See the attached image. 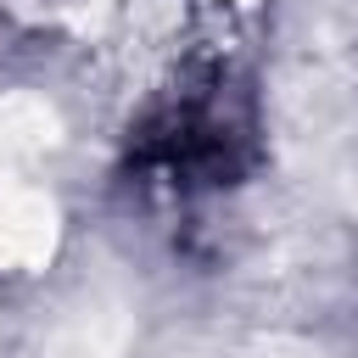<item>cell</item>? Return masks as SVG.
Here are the masks:
<instances>
[{
  "label": "cell",
  "instance_id": "cell-1",
  "mask_svg": "<svg viewBox=\"0 0 358 358\" xmlns=\"http://www.w3.org/2000/svg\"><path fill=\"white\" fill-rule=\"evenodd\" d=\"M257 162L252 90L229 62H185L134 117L123 168L168 190H218Z\"/></svg>",
  "mask_w": 358,
  "mask_h": 358
}]
</instances>
